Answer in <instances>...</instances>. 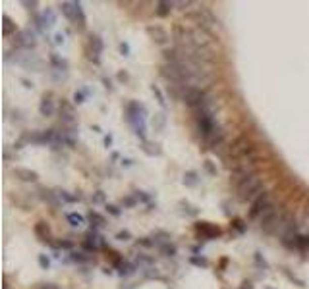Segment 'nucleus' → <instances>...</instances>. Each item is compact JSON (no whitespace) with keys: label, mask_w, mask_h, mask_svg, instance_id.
I'll use <instances>...</instances> for the list:
<instances>
[{"label":"nucleus","mask_w":309,"mask_h":289,"mask_svg":"<svg viewBox=\"0 0 309 289\" xmlns=\"http://www.w3.org/2000/svg\"><path fill=\"white\" fill-rule=\"evenodd\" d=\"M236 191H238V199L240 201H243V203H253L257 197L263 195V182H261V178L257 174H251L245 182H242L236 187Z\"/></svg>","instance_id":"obj_1"},{"label":"nucleus","mask_w":309,"mask_h":289,"mask_svg":"<svg viewBox=\"0 0 309 289\" xmlns=\"http://www.w3.org/2000/svg\"><path fill=\"white\" fill-rule=\"evenodd\" d=\"M275 210H276V204L273 203L271 195H269V193H263L261 197H257L253 203H251L249 218H251V220H259V222H263V220H267V218L273 214Z\"/></svg>","instance_id":"obj_2"},{"label":"nucleus","mask_w":309,"mask_h":289,"mask_svg":"<svg viewBox=\"0 0 309 289\" xmlns=\"http://www.w3.org/2000/svg\"><path fill=\"white\" fill-rule=\"evenodd\" d=\"M182 102H186L193 112L201 110L209 104V96L205 93V89H195V87H186L184 89V95H182Z\"/></svg>","instance_id":"obj_3"},{"label":"nucleus","mask_w":309,"mask_h":289,"mask_svg":"<svg viewBox=\"0 0 309 289\" xmlns=\"http://www.w3.org/2000/svg\"><path fill=\"white\" fill-rule=\"evenodd\" d=\"M126 114H128V122L135 129V135L137 137H145V108L137 102H130L126 108Z\"/></svg>","instance_id":"obj_4"},{"label":"nucleus","mask_w":309,"mask_h":289,"mask_svg":"<svg viewBox=\"0 0 309 289\" xmlns=\"http://www.w3.org/2000/svg\"><path fill=\"white\" fill-rule=\"evenodd\" d=\"M60 12L66 16L70 22H74L76 27L85 29L87 20H85V14H83V8H81L79 2H62V4H60Z\"/></svg>","instance_id":"obj_5"},{"label":"nucleus","mask_w":309,"mask_h":289,"mask_svg":"<svg viewBox=\"0 0 309 289\" xmlns=\"http://www.w3.org/2000/svg\"><path fill=\"white\" fill-rule=\"evenodd\" d=\"M147 35H149L151 41H154L157 44H166L168 43V39H170L168 33H166L161 25H149V27H147Z\"/></svg>","instance_id":"obj_6"},{"label":"nucleus","mask_w":309,"mask_h":289,"mask_svg":"<svg viewBox=\"0 0 309 289\" xmlns=\"http://www.w3.org/2000/svg\"><path fill=\"white\" fill-rule=\"evenodd\" d=\"M60 118H62V124H66V126H72L76 122V110L68 100L60 102Z\"/></svg>","instance_id":"obj_7"},{"label":"nucleus","mask_w":309,"mask_h":289,"mask_svg":"<svg viewBox=\"0 0 309 289\" xmlns=\"http://www.w3.org/2000/svg\"><path fill=\"white\" fill-rule=\"evenodd\" d=\"M89 46H91V60H95L97 64H99V56L102 54V48H105V44H102V39H100L99 35H91L89 37Z\"/></svg>","instance_id":"obj_8"},{"label":"nucleus","mask_w":309,"mask_h":289,"mask_svg":"<svg viewBox=\"0 0 309 289\" xmlns=\"http://www.w3.org/2000/svg\"><path fill=\"white\" fill-rule=\"evenodd\" d=\"M16 43H18V46L33 48L35 44H37V41H35L33 33H29V31H20L18 35H16Z\"/></svg>","instance_id":"obj_9"},{"label":"nucleus","mask_w":309,"mask_h":289,"mask_svg":"<svg viewBox=\"0 0 309 289\" xmlns=\"http://www.w3.org/2000/svg\"><path fill=\"white\" fill-rule=\"evenodd\" d=\"M14 176H16L18 180H22V182H37V180H39V174L33 170H29V168H16V170H14Z\"/></svg>","instance_id":"obj_10"},{"label":"nucleus","mask_w":309,"mask_h":289,"mask_svg":"<svg viewBox=\"0 0 309 289\" xmlns=\"http://www.w3.org/2000/svg\"><path fill=\"white\" fill-rule=\"evenodd\" d=\"M55 102H53V96L50 95H44L43 100H41V104H39V112H41V116H53L55 114Z\"/></svg>","instance_id":"obj_11"},{"label":"nucleus","mask_w":309,"mask_h":289,"mask_svg":"<svg viewBox=\"0 0 309 289\" xmlns=\"http://www.w3.org/2000/svg\"><path fill=\"white\" fill-rule=\"evenodd\" d=\"M35 234L41 237V241H44V243H53V232L44 222H39L35 225Z\"/></svg>","instance_id":"obj_12"},{"label":"nucleus","mask_w":309,"mask_h":289,"mask_svg":"<svg viewBox=\"0 0 309 289\" xmlns=\"http://www.w3.org/2000/svg\"><path fill=\"white\" fill-rule=\"evenodd\" d=\"M197 229L201 234H205L207 237H219L221 236V229L219 227H215V225H211L209 222H201L197 224Z\"/></svg>","instance_id":"obj_13"},{"label":"nucleus","mask_w":309,"mask_h":289,"mask_svg":"<svg viewBox=\"0 0 309 289\" xmlns=\"http://www.w3.org/2000/svg\"><path fill=\"white\" fill-rule=\"evenodd\" d=\"M174 6H176V2H157V16H161V18L170 16Z\"/></svg>","instance_id":"obj_14"},{"label":"nucleus","mask_w":309,"mask_h":289,"mask_svg":"<svg viewBox=\"0 0 309 289\" xmlns=\"http://www.w3.org/2000/svg\"><path fill=\"white\" fill-rule=\"evenodd\" d=\"M41 199L46 201L48 204H53V206H58L60 204V199H58V195L55 191H48V189H41Z\"/></svg>","instance_id":"obj_15"},{"label":"nucleus","mask_w":309,"mask_h":289,"mask_svg":"<svg viewBox=\"0 0 309 289\" xmlns=\"http://www.w3.org/2000/svg\"><path fill=\"white\" fill-rule=\"evenodd\" d=\"M141 149H143V152L145 154H149V156H159V154H161V149H159V145H157V143H149V141H143V147H141Z\"/></svg>","instance_id":"obj_16"},{"label":"nucleus","mask_w":309,"mask_h":289,"mask_svg":"<svg viewBox=\"0 0 309 289\" xmlns=\"http://www.w3.org/2000/svg\"><path fill=\"white\" fill-rule=\"evenodd\" d=\"M99 239H100V237L97 236V234H93V232H91V234H87V241H85V247H87V249H91V251H97V249L100 247Z\"/></svg>","instance_id":"obj_17"},{"label":"nucleus","mask_w":309,"mask_h":289,"mask_svg":"<svg viewBox=\"0 0 309 289\" xmlns=\"http://www.w3.org/2000/svg\"><path fill=\"white\" fill-rule=\"evenodd\" d=\"M56 195H58V199L64 201V203H76V201H81V195H68V191H62V189H58Z\"/></svg>","instance_id":"obj_18"},{"label":"nucleus","mask_w":309,"mask_h":289,"mask_svg":"<svg viewBox=\"0 0 309 289\" xmlns=\"http://www.w3.org/2000/svg\"><path fill=\"white\" fill-rule=\"evenodd\" d=\"M2 27H4L2 31H4V35H6V37H8V35H12V33H16V23L12 22L8 16H4V23H2Z\"/></svg>","instance_id":"obj_19"},{"label":"nucleus","mask_w":309,"mask_h":289,"mask_svg":"<svg viewBox=\"0 0 309 289\" xmlns=\"http://www.w3.org/2000/svg\"><path fill=\"white\" fill-rule=\"evenodd\" d=\"M89 222H91V224H95V225H105V224H107V220H105L99 212H95V210H91V212H89Z\"/></svg>","instance_id":"obj_20"},{"label":"nucleus","mask_w":309,"mask_h":289,"mask_svg":"<svg viewBox=\"0 0 309 289\" xmlns=\"http://www.w3.org/2000/svg\"><path fill=\"white\" fill-rule=\"evenodd\" d=\"M68 222L72 225H81V224H85V218L81 214H76V212H72V214H68Z\"/></svg>","instance_id":"obj_21"},{"label":"nucleus","mask_w":309,"mask_h":289,"mask_svg":"<svg viewBox=\"0 0 309 289\" xmlns=\"http://www.w3.org/2000/svg\"><path fill=\"white\" fill-rule=\"evenodd\" d=\"M161 253H165L166 257H174L176 255V247L170 245V241H168L165 245H161Z\"/></svg>","instance_id":"obj_22"},{"label":"nucleus","mask_w":309,"mask_h":289,"mask_svg":"<svg viewBox=\"0 0 309 289\" xmlns=\"http://www.w3.org/2000/svg\"><path fill=\"white\" fill-rule=\"evenodd\" d=\"M195 178H197V174H195V171H188V174L184 176V183H188V185H195V183H197V180H195Z\"/></svg>","instance_id":"obj_23"},{"label":"nucleus","mask_w":309,"mask_h":289,"mask_svg":"<svg viewBox=\"0 0 309 289\" xmlns=\"http://www.w3.org/2000/svg\"><path fill=\"white\" fill-rule=\"evenodd\" d=\"M151 89H153V93L154 95H157V98H159V102H161V106H165L166 104V100H165V96H163V93H161V91H159V87H151Z\"/></svg>","instance_id":"obj_24"},{"label":"nucleus","mask_w":309,"mask_h":289,"mask_svg":"<svg viewBox=\"0 0 309 289\" xmlns=\"http://www.w3.org/2000/svg\"><path fill=\"white\" fill-rule=\"evenodd\" d=\"M284 272H286V276H288L290 279H292V281H296V283H298L299 287H303V285H305V283H303V279H299V278H296V276H292V274H290L288 270H284Z\"/></svg>","instance_id":"obj_25"},{"label":"nucleus","mask_w":309,"mask_h":289,"mask_svg":"<svg viewBox=\"0 0 309 289\" xmlns=\"http://www.w3.org/2000/svg\"><path fill=\"white\" fill-rule=\"evenodd\" d=\"M191 262H193V264H197V266H207V260H205V258L193 257V258H191Z\"/></svg>","instance_id":"obj_26"},{"label":"nucleus","mask_w":309,"mask_h":289,"mask_svg":"<svg viewBox=\"0 0 309 289\" xmlns=\"http://www.w3.org/2000/svg\"><path fill=\"white\" fill-rule=\"evenodd\" d=\"M50 62H53L55 66H58V68H66V62H64V60H58L56 56H53V58H50Z\"/></svg>","instance_id":"obj_27"},{"label":"nucleus","mask_w":309,"mask_h":289,"mask_svg":"<svg viewBox=\"0 0 309 289\" xmlns=\"http://www.w3.org/2000/svg\"><path fill=\"white\" fill-rule=\"evenodd\" d=\"M35 289H58V285H55V283H39Z\"/></svg>","instance_id":"obj_28"},{"label":"nucleus","mask_w":309,"mask_h":289,"mask_svg":"<svg viewBox=\"0 0 309 289\" xmlns=\"http://www.w3.org/2000/svg\"><path fill=\"white\" fill-rule=\"evenodd\" d=\"M39 264H41V266H43V268H48V266H50V262H48V258H46V257H43V255L39 257Z\"/></svg>","instance_id":"obj_29"},{"label":"nucleus","mask_w":309,"mask_h":289,"mask_svg":"<svg viewBox=\"0 0 309 289\" xmlns=\"http://www.w3.org/2000/svg\"><path fill=\"white\" fill-rule=\"evenodd\" d=\"M118 239H120V241H128V239H130V234H128V232H120V234H118Z\"/></svg>","instance_id":"obj_30"},{"label":"nucleus","mask_w":309,"mask_h":289,"mask_svg":"<svg viewBox=\"0 0 309 289\" xmlns=\"http://www.w3.org/2000/svg\"><path fill=\"white\" fill-rule=\"evenodd\" d=\"M107 208H109V210H111V214H112V216H120V210H118V208H116V206H112V204H109V206H107Z\"/></svg>","instance_id":"obj_31"},{"label":"nucleus","mask_w":309,"mask_h":289,"mask_svg":"<svg viewBox=\"0 0 309 289\" xmlns=\"http://www.w3.org/2000/svg\"><path fill=\"white\" fill-rule=\"evenodd\" d=\"M23 6H27V8H29V10H31V8H37V2H23Z\"/></svg>","instance_id":"obj_32"},{"label":"nucleus","mask_w":309,"mask_h":289,"mask_svg":"<svg viewBox=\"0 0 309 289\" xmlns=\"http://www.w3.org/2000/svg\"><path fill=\"white\" fill-rule=\"evenodd\" d=\"M243 222H240V220H238V222H234V225H236V227H238V232H243V229H245V225H242Z\"/></svg>","instance_id":"obj_33"},{"label":"nucleus","mask_w":309,"mask_h":289,"mask_svg":"<svg viewBox=\"0 0 309 289\" xmlns=\"http://www.w3.org/2000/svg\"><path fill=\"white\" fill-rule=\"evenodd\" d=\"M120 50H122V54L126 56V54L130 52V48H128V44H120Z\"/></svg>","instance_id":"obj_34"},{"label":"nucleus","mask_w":309,"mask_h":289,"mask_svg":"<svg viewBox=\"0 0 309 289\" xmlns=\"http://www.w3.org/2000/svg\"><path fill=\"white\" fill-rule=\"evenodd\" d=\"M205 168H207V170H209L211 174H217V170H215V168L211 166V162H205Z\"/></svg>","instance_id":"obj_35"},{"label":"nucleus","mask_w":309,"mask_h":289,"mask_svg":"<svg viewBox=\"0 0 309 289\" xmlns=\"http://www.w3.org/2000/svg\"><path fill=\"white\" fill-rule=\"evenodd\" d=\"M74 98H76V102H83V95H81V93H76Z\"/></svg>","instance_id":"obj_36"},{"label":"nucleus","mask_w":309,"mask_h":289,"mask_svg":"<svg viewBox=\"0 0 309 289\" xmlns=\"http://www.w3.org/2000/svg\"><path fill=\"white\" fill-rule=\"evenodd\" d=\"M267 289H273V287H267Z\"/></svg>","instance_id":"obj_37"}]
</instances>
